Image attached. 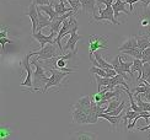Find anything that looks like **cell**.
<instances>
[{"label":"cell","mask_w":150,"mask_h":140,"mask_svg":"<svg viewBox=\"0 0 150 140\" xmlns=\"http://www.w3.org/2000/svg\"><path fill=\"white\" fill-rule=\"evenodd\" d=\"M112 8H113V11H115V17L118 18V15L120 12H124V14H130V11H128L126 9V1L123 0H116V1L112 4Z\"/></svg>","instance_id":"obj_14"},{"label":"cell","mask_w":150,"mask_h":140,"mask_svg":"<svg viewBox=\"0 0 150 140\" xmlns=\"http://www.w3.org/2000/svg\"><path fill=\"white\" fill-rule=\"evenodd\" d=\"M6 35H8V28L4 27V30L0 32V37H6Z\"/></svg>","instance_id":"obj_34"},{"label":"cell","mask_w":150,"mask_h":140,"mask_svg":"<svg viewBox=\"0 0 150 140\" xmlns=\"http://www.w3.org/2000/svg\"><path fill=\"white\" fill-rule=\"evenodd\" d=\"M142 27H150V14H143L140 18Z\"/></svg>","instance_id":"obj_27"},{"label":"cell","mask_w":150,"mask_h":140,"mask_svg":"<svg viewBox=\"0 0 150 140\" xmlns=\"http://www.w3.org/2000/svg\"><path fill=\"white\" fill-rule=\"evenodd\" d=\"M92 98H93V96H91V95H89V96L81 97V98L78 101V102L73 106V108H79V110H83V111H85V112H89L90 107H91Z\"/></svg>","instance_id":"obj_12"},{"label":"cell","mask_w":150,"mask_h":140,"mask_svg":"<svg viewBox=\"0 0 150 140\" xmlns=\"http://www.w3.org/2000/svg\"><path fill=\"white\" fill-rule=\"evenodd\" d=\"M96 82H97V88L98 91L101 90L103 86H107L110 84H112V78H103V76H100V75H96Z\"/></svg>","instance_id":"obj_20"},{"label":"cell","mask_w":150,"mask_h":140,"mask_svg":"<svg viewBox=\"0 0 150 140\" xmlns=\"http://www.w3.org/2000/svg\"><path fill=\"white\" fill-rule=\"evenodd\" d=\"M75 138H78L80 140H91V139H97V136L95 134H91V133H76L75 134Z\"/></svg>","instance_id":"obj_23"},{"label":"cell","mask_w":150,"mask_h":140,"mask_svg":"<svg viewBox=\"0 0 150 140\" xmlns=\"http://www.w3.org/2000/svg\"><path fill=\"white\" fill-rule=\"evenodd\" d=\"M90 74L100 75V76H103V78H108L107 73H106V70L103 68H98V66H95V65H93L92 68H90Z\"/></svg>","instance_id":"obj_24"},{"label":"cell","mask_w":150,"mask_h":140,"mask_svg":"<svg viewBox=\"0 0 150 140\" xmlns=\"http://www.w3.org/2000/svg\"><path fill=\"white\" fill-rule=\"evenodd\" d=\"M149 76H150V63H144L143 64V74H142L140 80H146Z\"/></svg>","instance_id":"obj_26"},{"label":"cell","mask_w":150,"mask_h":140,"mask_svg":"<svg viewBox=\"0 0 150 140\" xmlns=\"http://www.w3.org/2000/svg\"><path fill=\"white\" fill-rule=\"evenodd\" d=\"M35 55V53L33 52H31V53H28V54H26L25 55V58L22 59V62H21V65H22V68L26 70V73H27V75H26V79H25L22 82H21V85L22 86H27V87H33V73H32V68H31V64H30V58L31 57H33ZM28 88V90H30Z\"/></svg>","instance_id":"obj_4"},{"label":"cell","mask_w":150,"mask_h":140,"mask_svg":"<svg viewBox=\"0 0 150 140\" xmlns=\"http://www.w3.org/2000/svg\"><path fill=\"white\" fill-rule=\"evenodd\" d=\"M53 6L55 11L58 12L59 15H64L67 12H70V11H74L73 8H67L64 5V0H59V3H53Z\"/></svg>","instance_id":"obj_18"},{"label":"cell","mask_w":150,"mask_h":140,"mask_svg":"<svg viewBox=\"0 0 150 140\" xmlns=\"http://www.w3.org/2000/svg\"><path fill=\"white\" fill-rule=\"evenodd\" d=\"M139 1H143V0H126V3H128L129 4V11L132 12L133 11V5L135 4V3H139Z\"/></svg>","instance_id":"obj_32"},{"label":"cell","mask_w":150,"mask_h":140,"mask_svg":"<svg viewBox=\"0 0 150 140\" xmlns=\"http://www.w3.org/2000/svg\"><path fill=\"white\" fill-rule=\"evenodd\" d=\"M142 3H143V5H144V9H145L146 6H149V5H150V0H143Z\"/></svg>","instance_id":"obj_35"},{"label":"cell","mask_w":150,"mask_h":140,"mask_svg":"<svg viewBox=\"0 0 150 140\" xmlns=\"http://www.w3.org/2000/svg\"><path fill=\"white\" fill-rule=\"evenodd\" d=\"M137 42H138V48L144 50L146 49L148 47H150V40L148 35H139L137 36Z\"/></svg>","instance_id":"obj_17"},{"label":"cell","mask_w":150,"mask_h":140,"mask_svg":"<svg viewBox=\"0 0 150 140\" xmlns=\"http://www.w3.org/2000/svg\"><path fill=\"white\" fill-rule=\"evenodd\" d=\"M137 47H138L137 36H130L128 40L120 47V50H121V52H123V50H126V49H132V48H137Z\"/></svg>","instance_id":"obj_15"},{"label":"cell","mask_w":150,"mask_h":140,"mask_svg":"<svg viewBox=\"0 0 150 140\" xmlns=\"http://www.w3.org/2000/svg\"><path fill=\"white\" fill-rule=\"evenodd\" d=\"M73 120L78 124H87V112L79 108H73Z\"/></svg>","instance_id":"obj_13"},{"label":"cell","mask_w":150,"mask_h":140,"mask_svg":"<svg viewBox=\"0 0 150 140\" xmlns=\"http://www.w3.org/2000/svg\"><path fill=\"white\" fill-rule=\"evenodd\" d=\"M148 129H150V124L146 125V127H142V128H139L140 132H144V130H148Z\"/></svg>","instance_id":"obj_36"},{"label":"cell","mask_w":150,"mask_h":140,"mask_svg":"<svg viewBox=\"0 0 150 140\" xmlns=\"http://www.w3.org/2000/svg\"><path fill=\"white\" fill-rule=\"evenodd\" d=\"M78 28H79V23H76L73 27V31H71V33H70V37L68 38V41H67V44H65V47H64L63 53L67 52V50H71L74 54H76V43L81 40V38H83L81 36H79L76 33Z\"/></svg>","instance_id":"obj_7"},{"label":"cell","mask_w":150,"mask_h":140,"mask_svg":"<svg viewBox=\"0 0 150 140\" xmlns=\"http://www.w3.org/2000/svg\"><path fill=\"white\" fill-rule=\"evenodd\" d=\"M67 1H69V0H67Z\"/></svg>","instance_id":"obj_38"},{"label":"cell","mask_w":150,"mask_h":140,"mask_svg":"<svg viewBox=\"0 0 150 140\" xmlns=\"http://www.w3.org/2000/svg\"><path fill=\"white\" fill-rule=\"evenodd\" d=\"M143 64H144V63L142 62V59H138V58H134V59H133L132 73L134 74V71H138V81L142 79V74H143Z\"/></svg>","instance_id":"obj_19"},{"label":"cell","mask_w":150,"mask_h":140,"mask_svg":"<svg viewBox=\"0 0 150 140\" xmlns=\"http://www.w3.org/2000/svg\"><path fill=\"white\" fill-rule=\"evenodd\" d=\"M57 43H47L45 47L41 48L38 52H33L35 55L37 57L36 59L38 60H48V59H52L53 57H57L55 55V52H57V47H55Z\"/></svg>","instance_id":"obj_5"},{"label":"cell","mask_w":150,"mask_h":140,"mask_svg":"<svg viewBox=\"0 0 150 140\" xmlns=\"http://www.w3.org/2000/svg\"><path fill=\"white\" fill-rule=\"evenodd\" d=\"M49 73H51V76H49V80L46 84V86L43 87L42 92H47L49 88L53 87V86H62V81H63L68 75L70 73L69 71H63V70H59V69H53V68H48Z\"/></svg>","instance_id":"obj_2"},{"label":"cell","mask_w":150,"mask_h":140,"mask_svg":"<svg viewBox=\"0 0 150 140\" xmlns=\"http://www.w3.org/2000/svg\"><path fill=\"white\" fill-rule=\"evenodd\" d=\"M51 22L52 20L49 17H46V16H43L42 15V11H38V26H37V32L41 30H43L45 27H49L51 26Z\"/></svg>","instance_id":"obj_16"},{"label":"cell","mask_w":150,"mask_h":140,"mask_svg":"<svg viewBox=\"0 0 150 140\" xmlns=\"http://www.w3.org/2000/svg\"><path fill=\"white\" fill-rule=\"evenodd\" d=\"M108 37L103 35H91L89 37V47L90 53L89 55H92L98 49H107Z\"/></svg>","instance_id":"obj_3"},{"label":"cell","mask_w":150,"mask_h":140,"mask_svg":"<svg viewBox=\"0 0 150 140\" xmlns=\"http://www.w3.org/2000/svg\"><path fill=\"white\" fill-rule=\"evenodd\" d=\"M116 1V0H97L98 5L100 4H105L106 6H112V4H113Z\"/></svg>","instance_id":"obj_31"},{"label":"cell","mask_w":150,"mask_h":140,"mask_svg":"<svg viewBox=\"0 0 150 140\" xmlns=\"http://www.w3.org/2000/svg\"><path fill=\"white\" fill-rule=\"evenodd\" d=\"M33 3L36 5H49V0H33Z\"/></svg>","instance_id":"obj_33"},{"label":"cell","mask_w":150,"mask_h":140,"mask_svg":"<svg viewBox=\"0 0 150 140\" xmlns=\"http://www.w3.org/2000/svg\"><path fill=\"white\" fill-rule=\"evenodd\" d=\"M122 53H123V54H126V55H130V57H133V58L142 59L143 50L137 47V48H132V49H126V50H123Z\"/></svg>","instance_id":"obj_21"},{"label":"cell","mask_w":150,"mask_h":140,"mask_svg":"<svg viewBox=\"0 0 150 140\" xmlns=\"http://www.w3.org/2000/svg\"><path fill=\"white\" fill-rule=\"evenodd\" d=\"M140 82H148V84L150 85V76H149V78H148L146 80H140Z\"/></svg>","instance_id":"obj_37"},{"label":"cell","mask_w":150,"mask_h":140,"mask_svg":"<svg viewBox=\"0 0 150 140\" xmlns=\"http://www.w3.org/2000/svg\"><path fill=\"white\" fill-rule=\"evenodd\" d=\"M146 90H148V86L145 84L144 85H139V86H137L134 88V93H144V92H146Z\"/></svg>","instance_id":"obj_30"},{"label":"cell","mask_w":150,"mask_h":140,"mask_svg":"<svg viewBox=\"0 0 150 140\" xmlns=\"http://www.w3.org/2000/svg\"><path fill=\"white\" fill-rule=\"evenodd\" d=\"M98 12H100V16H96L93 21H110L113 25H121V22L117 20L115 17V11L112 6H106V9H100L98 6Z\"/></svg>","instance_id":"obj_6"},{"label":"cell","mask_w":150,"mask_h":140,"mask_svg":"<svg viewBox=\"0 0 150 140\" xmlns=\"http://www.w3.org/2000/svg\"><path fill=\"white\" fill-rule=\"evenodd\" d=\"M32 64L36 66V70L33 73V88H31V90H27V91H31V92H35V91H42L45 87L46 84L48 82L49 80V70L48 73L45 71V68L41 66L38 63H37V59H33L32 60Z\"/></svg>","instance_id":"obj_1"},{"label":"cell","mask_w":150,"mask_h":140,"mask_svg":"<svg viewBox=\"0 0 150 140\" xmlns=\"http://www.w3.org/2000/svg\"><path fill=\"white\" fill-rule=\"evenodd\" d=\"M112 84H113L115 86H120V85H122L123 87H129L128 84L126 82V79H124L121 74H117L116 76H113V78H112Z\"/></svg>","instance_id":"obj_22"},{"label":"cell","mask_w":150,"mask_h":140,"mask_svg":"<svg viewBox=\"0 0 150 140\" xmlns=\"http://www.w3.org/2000/svg\"><path fill=\"white\" fill-rule=\"evenodd\" d=\"M6 43H12V41L10 38H6V37H0V44H1V49H3V54H5V44Z\"/></svg>","instance_id":"obj_29"},{"label":"cell","mask_w":150,"mask_h":140,"mask_svg":"<svg viewBox=\"0 0 150 140\" xmlns=\"http://www.w3.org/2000/svg\"><path fill=\"white\" fill-rule=\"evenodd\" d=\"M55 35H58V33L57 32H51V35H49V36H45L41 32V31H38V32H36V33H32V37L35 38L36 41L40 42V48H43L47 43H54L53 38L57 37Z\"/></svg>","instance_id":"obj_10"},{"label":"cell","mask_w":150,"mask_h":140,"mask_svg":"<svg viewBox=\"0 0 150 140\" xmlns=\"http://www.w3.org/2000/svg\"><path fill=\"white\" fill-rule=\"evenodd\" d=\"M37 9H38V11H43V12H46V14L48 15V17L51 18L52 21L54 20H57V18L62 15H59L57 11H55L54 9V6L53 4H49V5H37Z\"/></svg>","instance_id":"obj_11"},{"label":"cell","mask_w":150,"mask_h":140,"mask_svg":"<svg viewBox=\"0 0 150 140\" xmlns=\"http://www.w3.org/2000/svg\"><path fill=\"white\" fill-rule=\"evenodd\" d=\"M142 62L143 63H150V47L143 50V55H142Z\"/></svg>","instance_id":"obj_28"},{"label":"cell","mask_w":150,"mask_h":140,"mask_svg":"<svg viewBox=\"0 0 150 140\" xmlns=\"http://www.w3.org/2000/svg\"><path fill=\"white\" fill-rule=\"evenodd\" d=\"M28 12H27V16H30L31 18V22H32V33L37 32V26H38V9H37V5L32 1L28 6Z\"/></svg>","instance_id":"obj_9"},{"label":"cell","mask_w":150,"mask_h":140,"mask_svg":"<svg viewBox=\"0 0 150 140\" xmlns=\"http://www.w3.org/2000/svg\"><path fill=\"white\" fill-rule=\"evenodd\" d=\"M80 3H81V9H83V11L85 12V14H89L91 16L92 20L90 21V23L95 20V17L97 16L96 15V3H97V0H80Z\"/></svg>","instance_id":"obj_8"},{"label":"cell","mask_w":150,"mask_h":140,"mask_svg":"<svg viewBox=\"0 0 150 140\" xmlns=\"http://www.w3.org/2000/svg\"><path fill=\"white\" fill-rule=\"evenodd\" d=\"M122 103V101L120 102L118 100H113V101H110L108 102V106L106 107V111H105V113H110V112H112V111H115L116 108H118L120 107V105Z\"/></svg>","instance_id":"obj_25"}]
</instances>
